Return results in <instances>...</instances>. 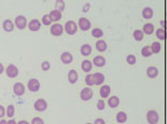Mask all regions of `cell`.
Listing matches in <instances>:
<instances>
[{
    "instance_id": "cell-10",
    "label": "cell",
    "mask_w": 167,
    "mask_h": 124,
    "mask_svg": "<svg viewBox=\"0 0 167 124\" xmlns=\"http://www.w3.org/2000/svg\"><path fill=\"white\" fill-rule=\"evenodd\" d=\"M25 92H26V88L22 83H20V82L15 83L14 84V93L16 94L17 97H21V95H24Z\"/></svg>"
},
{
    "instance_id": "cell-48",
    "label": "cell",
    "mask_w": 167,
    "mask_h": 124,
    "mask_svg": "<svg viewBox=\"0 0 167 124\" xmlns=\"http://www.w3.org/2000/svg\"><path fill=\"white\" fill-rule=\"evenodd\" d=\"M86 124H92V123H86Z\"/></svg>"
},
{
    "instance_id": "cell-4",
    "label": "cell",
    "mask_w": 167,
    "mask_h": 124,
    "mask_svg": "<svg viewBox=\"0 0 167 124\" xmlns=\"http://www.w3.org/2000/svg\"><path fill=\"white\" fill-rule=\"evenodd\" d=\"M92 95H94V92H92V90L89 88V86L84 88L80 91V94H79L80 99L83 100V101H85V102H87V101H89V100H92Z\"/></svg>"
},
{
    "instance_id": "cell-39",
    "label": "cell",
    "mask_w": 167,
    "mask_h": 124,
    "mask_svg": "<svg viewBox=\"0 0 167 124\" xmlns=\"http://www.w3.org/2000/svg\"><path fill=\"white\" fill-rule=\"evenodd\" d=\"M30 124H45V121L41 118H38V116H37V118H33Z\"/></svg>"
},
{
    "instance_id": "cell-3",
    "label": "cell",
    "mask_w": 167,
    "mask_h": 124,
    "mask_svg": "<svg viewBox=\"0 0 167 124\" xmlns=\"http://www.w3.org/2000/svg\"><path fill=\"white\" fill-rule=\"evenodd\" d=\"M28 22H27V18L25 16H17L16 19H15V26H16L19 30H24L26 27H27Z\"/></svg>"
},
{
    "instance_id": "cell-20",
    "label": "cell",
    "mask_w": 167,
    "mask_h": 124,
    "mask_svg": "<svg viewBox=\"0 0 167 124\" xmlns=\"http://www.w3.org/2000/svg\"><path fill=\"white\" fill-rule=\"evenodd\" d=\"M159 74V71L156 66H148L147 68V77L150 79H155Z\"/></svg>"
},
{
    "instance_id": "cell-40",
    "label": "cell",
    "mask_w": 167,
    "mask_h": 124,
    "mask_svg": "<svg viewBox=\"0 0 167 124\" xmlns=\"http://www.w3.org/2000/svg\"><path fill=\"white\" fill-rule=\"evenodd\" d=\"M6 114V109L3 108L2 105H0V119H2Z\"/></svg>"
},
{
    "instance_id": "cell-23",
    "label": "cell",
    "mask_w": 167,
    "mask_h": 124,
    "mask_svg": "<svg viewBox=\"0 0 167 124\" xmlns=\"http://www.w3.org/2000/svg\"><path fill=\"white\" fill-rule=\"evenodd\" d=\"M119 98L116 97V95H113V97L108 98V105L110 106L111 109H116L118 105H119Z\"/></svg>"
},
{
    "instance_id": "cell-22",
    "label": "cell",
    "mask_w": 167,
    "mask_h": 124,
    "mask_svg": "<svg viewBox=\"0 0 167 124\" xmlns=\"http://www.w3.org/2000/svg\"><path fill=\"white\" fill-rule=\"evenodd\" d=\"M95 47H96V50H97L98 52H105L106 50H107V48H108V46H107L105 40H98L96 42Z\"/></svg>"
},
{
    "instance_id": "cell-29",
    "label": "cell",
    "mask_w": 167,
    "mask_h": 124,
    "mask_svg": "<svg viewBox=\"0 0 167 124\" xmlns=\"http://www.w3.org/2000/svg\"><path fill=\"white\" fill-rule=\"evenodd\" d=\"M140 53H142V55L144 57V58H149V57H152V55H153V53H152V50H150V47H148V46H145V47H143Z\"/></svg>"
},
{
    "instance_id": "cell-30",
    "label": "cell",
    "mask_w": 167,
    "mask_h": 124,
    "mask_svg": "<svg viewBox=\"0 0 167 124\" xmlns=\"http://www.w3.org/2000/svg\"><path fill=\"white\" fill-rule=\"evenodd\" d=\"M156 37L159 39V40H165L166 39V32H165V29L164 28H159L156 30Z\"/></svg>"
},
{
    "instance_id": "cell-21",
    "label": "cell",
    "mask_w": 167,
    "mask_h": 124,
    "mask_svg": "<svg viewBox=\"0 0 167 124\" xmlns=\"http://www.w3.org/2000/svg\"><path fill=\"white\" fill-rule=\"evenodd\" d=\"M142 16H143V18L144 19H152L153 18V16H154V11H153V9L150 8V7H145L144 9H143V11H142Z\"/></svg>"
},
{
    "instance_id": "cell-7",
    "label": "cell",
    "mask_w": 167,
    "mask_h": 124,
    "mask_svg": "<svg viewBox=\"0 0 167 124\" xmlns=\"http://www.w3.org/2000/svg\"><path fill=\"white\" fill-rule=\"evenodd\" d=\"M159 121V114L155 110H150L147 112V122L148 124H157Z\"/></svg>"
},
{
    "instance_id": "cell-25",
    "label": "cell",
    "mask_w": 167,
    "mask_h": 124,
    "mask_svg": "<svg viewBox=\"0 0 167 124\" xmlns=\"http://www.w3.org/2000/svg\"><path fill=\"white\" fill-rule=\"evenodd\" d=\"M92 69V62L89 60H85L81 62V70H83L84 72H90Z\"/></svg>"
},
{
    "instance_id": "cell-38",
    "label": "cell",
    "mask_w": 167,
    "mask_h": 124,
    "mask_svg": "<svg viewBox=\"0 0 167 124\" xmlns=\"http://www.w3.org/2000/svg\"><path fill=\"white\" fill-rule=\"evenodd\" d=\"M41 70L42 71H48V70H50V62L49 61H44V62H42Z\"/></svg>"
},
{
    "instance_id": "cell-17",
    "label": "cell",
    "mask_w": 167,
    "mask_h": 124,
    "mask_svg": "<svg viewBox=\"0 0 167 124\" xmlns=\"http://www.w3.org/2000/svg\"><path fill=\"white\" fill-rule=\"evenodd\" d=\"M2 28L6 32H11V31H14L15 29V23L11 21L10 19H6L5 21L2 22Z\"/></svg>"
},
{
    "instance_id": "cell-24",
    "label": "cell",
    "mask_w": 167,
    "mask_h": 124,
    "mask_svg": "<svg viewBox=\"0 0 167 124\" xmlns=\"http://www.w3.org/2000/svg\"><path fill=\"white\" fill-rule=\"evenodd\" d=\"M143 32H144V34H153L154 31H155V27H154L153 23H145L144 27H143Z\"/></svg>"
},
{
    "instance_id": "cell-44",
    "label": "cell",
    "mask_w": 167,
    "mask_h": 124,
    "mask_svg": "<svg viewBox=\"0 0 167 124\" xmlns=\"http://www.w3.org/2000/svg\"><path fill=\"white\" fill-rule=\"evenodd\" d=\"M7 124H18V123H17L15 120L11 119V120H9V121H7Z\"/></svg>"
},
{
    "instance_id": "cell-43",
    "label": "cell",
    "mask_w": 167,
    "mask_h": 124,
    "mask_svg": "<svg viewBox=\"0 0 167 124\" xmlns=\"http://www.w3.org/2000/svg\"><path fill=\"white\" fill-rule=\"evenodd\" d=\"M3 71H5V66H3L2 63H0V74H2Z\"/></svg>"
},
{
    "instance_id": "cell-37",
    "label": "cell",
    "mask_w": 167,
    "mask_h": 124,
    "mask_svg": "<svg viewBox=\"0 0 167 124\" xmlns=\"http://www.w3.org/2000/svg\"><path fill=\"white\" fill-rule=\"evenodd\" d=\"M105 108H106V103H105V101H104V99L98 100V102H97V109H98V110L103 111V110H105Z\"/></svg>"
},
{
    "instance_id": "cell-45",
    "label": "cell",
    "mask_w": 167,
    "mask_h": 124,
    "mask_svg": "<svg viewBox=\"0 0 167 124\" xmlns=\"http://www.w3.org/2000/svg\"><path fill=\"white\" fill-rule=\"evenodd\" d=\"M18 124H30L28 121H25V120H22V121H19L18 122Z\"/></svg>"
},
{
    "instance_id": "cell-34",
    "label": "cell",
    "mask_w": 167,
    "mask_h": 124,
    "mask_svg": "<svg viewBox=\"0 0 167 124\" xmlns=\"http://www.w3.org/2000/svg\"><path fill=\"white\" fill-rule=\"evenodd\" d=\"M136 57L134 54H128L127 57H126V62H127L129 66H134V64L136 63Z\"/></svg>"
},
{
    "instance_id": "cell-16",
    "label": "cell",
    "mask_w": 167,
    "mask_h": 124,
    "mask_svg": "<svg viewBox=\"0 0 167 124\" xmlns=\"http://www.w3.org/2000/svg\"><path fill=\"white\" fill-rule=\"evenodd\" d=\"M78 78H79V75H78L76 70H70V71L68 72V82H69L70 84H75V83H77Z\"/></svg>"
},
{
    "instance_id": "cell-6",
    "label": "cell",
    "mask_w": 167,
    "mask_h": 124,
    "mask_svg": "<svg viewBox=\"0 0 167 124\" xmlns=\"http://www.w3.org/2000/svg\"><path fill=\"white\" fill-rule=\"evenodd\" d=\"M6 74L8 78H11V79H14V78H17L18 74H19V70L17 68L15 64H9L7 68H6Z\"/></svg>"
},
{
    "instance_id": "cell-35",
    "label": "cell",
    "mask_w": 167,
    "mask_h": 124,
    "mask_svg": "<svg viewBox=\"0 0 167 124\" xmlns=\"http://www.w3.org/2000/svg\"><path fill=\"white\" fill-rule=\"evenodd\" d=\"M6 114H7V116L8 118H12V116L15 115V106L14 105H8V108H7V110H6Z\"/></svg>"
},
{
    "instance_id": "cell-8",
    "label": "cell",
    "mask_w": 167,
    "mask_h": 124,
    "mask_svg": "<svg viewBox=\"0 0 167 124\" xmlns=\"http://www.w3.org/2000/svg\"><path fill=\"white\" fill-rule=\"evenodd\" d=\"M78 28L83 31H88L92 28V22L87 18H79L78 20Z\"/></svg>"
},
{
    "instance_id": "cell-5",
    "label": "cell",
    "mask_w": 167,
    "mask_h": 124,
    "mask_svg": "<svg viewBox=\"0 0 167 124\" xmlns=\"http://www.w3.org/2000/svg\"><path fill=\"white\" fill-rule=\"evenodd\" d=\"M33 108H35L36 111H38V112H44V111L47 110L48 103L45 99H38L36 102L33 103Z\"/></svg>"
},
{
    "instance_id": "cell-41",
    "label": "cell",
    "mask_w": 167,
    "mask_h": 124,
    "mask_svg": "<svg viewBox=\"0 0 167 124\" xmlns=\"http://www.w3.org/2000/svg\"><path fill=\"white\" fill-rule=\"evenodd\" d=\"M92 124H106V122H105V120H104V119H100V118H99V119L95 120V122Z\"/></svg>"
},
{
    "instance_id": "cell-12",
    "label": "cell",
    "mask_w": 167,
    "mask_h": 124,
    "mask_svg": "<svg viewBox=\"0 0 167 124\" xmlns=\"http://www.w3.org/2000/svg\"><path fill=\"white\" fill-rule=\"evenodd\" d=\"M72 60H74V57H72V54L70 52H68V51H65V52L61 53L60 61L64 64H70L72 62Z\"/></svg>"
},
{
    "instance_id": "cell-15",
    "label": "cell",
    "mask_w": 167,
    "mask_h": 124,
    "mask_svg": "<svg viewBox=\"0 0 167 124\" xmlns=\"http://www.w3.org/2000/svg\"><path fill=\"white\" fill-rule=\"evenodd\" d=\"M110 91H111V89H110V86H107V84H104V86H101V88L99 89L100 98H103V99L108 98L109 94H110Z\"/></svg>"
},
{
    "instance_id": "cell-46",
    "label": "cell",
    "mask_w": 167,
    "mask_h": 124,
    "mask_svg": "<svg viewBox=\"0 0 167 124\" xmlns=\"http://www.w3.org/2000/svg\"><path fill=\"white\" fill-rule=\"evenodd\" d=\"M161 27H163V28H165V20H161Z\"/></svg>"
},
{
    "instance_id": "cell-31",
    "label": "cell",
    "mask_w": 167,
    "mask_h": 124,
    "mask_svg": "<svg viewBox=\"0 0 167 124\" xmlns=\"http://www.w3.org/2000/svg\"><path fill=\"white\" fill-rule=\"evenodd\" d=\"M55 7L56 10H59L61 12V11H64L65 8H66V3H65L64 0H56Z\"/></svg>"
},
{
    "instance_id": "cell-1",
    "label": "cell",
    "mask_w": 167,
    "mask_h": 124,
    "mask_svg": "<svg viewBox=\"0 0 167 124\" xmlns=\"http://www.w3.org/2000/svg\"><path fill=\"white\" fill-rule=\"evenodd\" d=\"M64 31L68 34V36H74L76 34L78 31V26L75 21H72V20H69V21H67L64 26Z\"/></svg>"
},
{
    "instance_id": "cell-36",
    "label": "cell",
    "mask_w": 167,
    "mask_h": 124,
    "mask_svg": "<svg viewBox=\"0 0 167 124\" xmlns=\"http://www.w3.org/2000/svg\"><path fill=\"white\" fill-rule=\"evenodd\" d=\"M85 82H86L87 86L90 88V86H94V78H92V74H88L85 79Z\"/></svg>"
},
{
    "instance_id": "cell-13",
    "label": "cell",
    "mask_w": 167,
    "mask_h": 124,
    "mask_svg": "<svg viewBox=\"0 0 167 124\" xmlns=\"http://www.w3.org/2000/svg\"><path fill=\"white\" fill-rule=\"evenodd\" d=\"M92 78H94L95 86H103L104 82H105V75L100 72H96L95 74H92Z\"/></svg>"
},
{
    "instance_id": "cell-26",
    "label": "cell",
    "mask_w": 167,
    "mask_h": 124,
    "mask_svg": "<svg viewBox=\"0 0 167 124\" xmlns=\"http://www.w3.org/2000/svg\"><path fill=\"white\" fill-rule=\"evenodd\" d=\"M127 119H128V116H127V114H126V112H124V111L118 112L116 115V121L119 124L125 123V122L127 121Z\"/></svg>"
},
{
    "instance_id": "cell-42",
    "label": "cell",
    "mask_w": 167,
    "mask_h": 124,
    "mask_svg": "<svg viewBox=\"0 0 167 124\" xmlns=\"http://www.w3.org/2000/svg\"><path fill=\"white\" fill-rule=\"evenodd\" d=\"M89 9H90V3H86V5L83 7V12H88Z\"/></svg>"
},
{
    "instance_id": "cell-28",
    "label": "cell",
    "mask_w": 167,
    "mask_h": 124,
    "mask_svg": "<svg viewBox=\"0 0 167 124\" xmlns=\"http://www.w3.org/2000/svg\"><path fill=\"white\" fill-rule=\"evenodd\" d=\"M150 50H152V53L153 54H157V53L161 52V44L159 43V42H153L152 43V46H150Z\"/></svg>"
},
{
    "instance_id": "cell-2",
    "label": "cell",
    "mask_w": 167,
    "mask_h": 124,
    "mask_svg": "<svg viewBox=\"0 0 167 124\" xmlns=\"http://www.w3.org/2000/svg\"><path fill=\"white\" fill-rule=\"evenodd\" d=\"M50 33L54 37H60L64 33V26H61L58 22H55L54 25L50 26Z\"/></svg>"
},
{
    "instance_id": "cell-11",
    "label": "cell",
    "mask_w": 167,
    "mask_h": 124,
    "mask_svg": "<svg viewBox=\"0 0 167 124\" xmlns=\"http://www.w3.org/2000/svg\"><path fill=\"white\" fill-rule=\"evenodd\" d=\"M27 27L29 28V30L32 31V32H36V31H38L39 29H40V27H41V23H40V21H39L38 19H32L31 21L28 22Z\"/></svg>"
},
{
    "instance_id": "cell-19",
    "label": "cell",
    "mask_w": 167,
    "mask_h": 124,
    "mask_svg": "<svg viewBox=\"0 0 167 124\" xmlns=\"http://www.w3.org/2000/svg\"><path fill=\"white\" fill-rule=\"evenodd\" d=\"M92 46L88 43L83 44L80 48V53H81V55H84V57H88V55H90L92 54Z\"/></svg>"
},
{
    "instance_id": "cell-47",
    "label": "cell",
    "mask_w": 167,
    "mask_h": 124,
    "mask_svg": "<svg viewBox=\"0 0 167 124\" xmlns=\"http://www.w3.org/2000/svg\"><path fill=\"white\" fill-rule=\"evenodd\" d=\"M0 124H7V121H6V120H1V121H0Z\"/></svg>"
},
{
    "instance_id": "cell-9",
    "label": "cell",
    "mask_w": 167,
    "mask_h": 124,
    "mask_svg": "<svg viewBox=\"0 0 167 124\" xmlns=\"http://www.w3.org/2000/svg\"><path fill=\"white\" fill-rule=\"evenodd\" d=\"M27 86L31 92L36 93V92H38L40 90V82L37 79H30V80L28 81Z\"/></svg>"
},
{
    "instance_id": "cell-18",
    "label": "cell",
    "mask_w": 167,
    "mask_h": 124,
    "mask_svg": "<svg viewBox=\"0 0 167 124\" xmlns=\"http://www.w3.org/2000/svg\"><path fill=\"white\" fill-rule=\"evenodd\" d=\"M49 17H50V19H51V21L53 22H58L59 20L62 18V14H61V12L59 10L54 9L53 11H50Z\"/></svg>"
},
{
    "instance_id": "cell-32",
    "label": "cell",
    "mask_w": 167,
    "mask_h": 124,
    "mask_svg": "<svg viewBox=\"0 0 167 124\" xmlns=\"http://www.w3.org/2000/svg\"><path fill=\"white\" fill-rule=\"evenodd\" d=\"M92 36L94 37V38H101V37L104 36V31L100 29V28H95V29H92Z\"/></svg>"
},
{
    "instance_id": "cell-27",
    "label": "cell",
    "mask_w": 167,
    "mask_h": 124,
    "mask_svg": "<svg viewBox=\"0 0 167 124\" xmlns=\"http://www.w3.org/2000/svg\"><path fill=\"white\" fill-rule=\"evenodd\" d=\"M133 37H134V39H135V41L140 42L144 40V32H143L142 30L137 29V30H135L133 32Z\"/></svg>"
},
{
    "instance_id": "cell-33",
    "label": "cell",
    "mask_w": 167,
    "mask_h": 124,
    "mask_svg": "<svg viewBox=\"0 0 167 124\" xmlns=\"http://www.w3.org/2000/svg\"><path fill=\"white\" fill-rule=\"evenodd\" d=\"M41 23L44 26H51V23H53V21H51V19H50L49 14H44L41 18Z\"/></svg>"
},
{
    "instance_id": "cell-14",
    "label": "cell",
    "mask_w": 167,
    "mask_h": 124,
    "mask_svg": "<svg viewBox=\"0 0 167 124\" xmlns=\"http://www.w3.org/2000/svg\"><path fill=\"white\" fill-rule=\"evenodd\" d=\"M92 64H95V66H98V68H103L106 66V59L103 55H96L92 60Z\"/></svg>"
}]
</instances>
